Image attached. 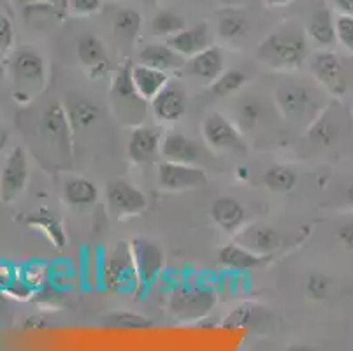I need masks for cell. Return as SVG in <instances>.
I'll use <instances>...</instances> for the list:
<instances>
[{
    "label": "cell",
    "mask_w": 353,
    "mask_h": 351,
    "mask_svg": "<svg viewBox=\"0 0 353 351\" xmlns=\"http://www.w3.org/2000/svg\"><path fill=\"white\" fill-rule=\"evenodd\" d=\"M306 34L320 48L334 46V43H338V39H336V18L332 16V12L325 8L316 9L311 14Z\"/></svg>",
    "instance_id": "cell-26"
},
{
    "label": "cell",
    "mask_w": 353,
    "mask_h": 351,
    "mask_svg": "<svg viewBox=\"0 0 353 351\" xmlns=\"http://www.w3.org/2000/svg\"><path fill=\"white\" fill-rule=\"evenodd\" d=\"M102 285L111 292H134L139 285L130 243H118L102 260Z\"/></svg>",
    "instance_id": "cell-7"
},
{
    "label": "cell",
    "mask_w": 353,
    "mask_h": 351,
    "mask_svg": "<svg viewBox=\"0 0 353 351\" xmlns=\"http://www.w3.org/2000/svg\"><path fill=\"white\" fill-rule=\"evenodd\" d=\"M78 60L92 79L104 76L109 69V58L104 43L94 34H83L76 44Z\"/></svg>",
    "instance_id": "cell-18"
},
{
    "label": "cell",
    "mask_w": 353,
    "mask_h": 351,
    "mask_svg": "<svg viewBox=\"0 0 353 351\" xmlns=\"http://www.w3.org/2000/svg\"><path fill=\"white\" fill-rule=\"evenodd\" d=\"M162 132L155 127L137 125L128 137L127 157L136 166L152 163L160 157V144H162Z\"/></svg>",
    "instance_id": "cell-15"
},
{
    "label": "cell",
    "mask_w": 353,
    "mask_h": 351,
    "mask_svg": "<svg viewBox=\"0 0 353 351\" xmlns=\"http://www.w3.org/2000/svg\"><path fill=\"white\" fill-rule=\"evenodd\" d=\"M99 199V188L86 178H70L63 185V201L72 208H88Z\"/></svg>",
    "instance_id": "cell-28"
},
{
    "label": "cell",
    "mask_w": 353,
    "mask_h": 351,
    "mask_svg": "<svg viewBox=\"0 0 353 351\" xmlns=\"http://www.w3.org/2000/svg\"><path fill=\"white\" fill-rule=\"evenodd\" d=\"M72 132L67 109L60 102L48 106L37 125L39 148L44 151V157L50 163L59 169H69L72 163Z\"/></svg>",
    "instance_id": "cell-3"
},
{
    "label": "cell",
    "mask_w": 353,
    "mask_h": 351,
    "mask_svg": "<svg viewBox=\"0 0 353 351\" xmlns=\"http://www.w3.org/2000/svg\"><path fill=\"white\" fill-rule=\"evenodd\" d=\"M8 294H6L4 290H0V321H2V318L8 317V309H9V304H8Z\"/></svg>",
    "instance_id": "cell-47"
},
{
    "label": "cell",
    "mask_w": 353,
    "mask_h": 351,
    "mask_svg": "<svg viewBox=\"0 0 353 351\" xmlns=\"http://www.w3.org/2000/svg\"><path fill=\"white\" fill-rule=\"evenodd\" d=\"M299 176L287 166H272L264 172V185L274 193H288L295 188Z\"/></svg>",
    "instance_id": "cell-33"
},
{
    "label": "cell",
    "mask_w": 353,
    "mask_h": 351,
    "mask_svg": "<svg viewBox=\"0 0 353 351\" xmlns=\"http://www.w3.org/2000/svg\"><path fill=\"white\" fill-rule=\"evenodd\" d=\"M250 21L241 14H227L221 16L218 21V35L225 41L239 39L248 32Z\"/></svg>",
    "instance_id": "cell-36"
},
{
    "label": "cell",
    "mask_w": 353,
    "mask_h": 351,
    "mask_svg": "<svg viewBox=\"0 0 353 351\" xmlns=\"http://www.w3.org/2000/svg\"><path fill=\"white\" fill-rule=\"evenodd\" d=\"M102 0H69V8L74 14L90 16L101 11Z\"/></svg>",
    "instance_id": "cell-43"
},
{
    "label": "cell",
    "mask_w": 353,
    "mask_h": 351,
    "mask_svg": "<svg viewBox=\"0 0 353 351\" xmlns=\"http://www.w3.org/2000/svg\"><path fill=\"white\" fill-rule=\"evenodd\" d=\"M134 265L141 286H152L165 269V253L162 246L146 237H134L130 241Z\"/></svg>",
    "instance_id": "cell-12"
},
{
    "label": "cell",
    "mask_w": 353,
    "mask_h": 351,
    "mask_svg": "<svg viewBox=\"0 0 353 351\" xmlns=\"http://www.w3.org/2000/svg\"><path fill=\"white\" fill-rule=\"evenodd\" d=\"M246 81H248V76H246L243 70H223V72L220 74V77L211 83V93H213L214 97L234 95V93H237L246 85Z\"/></svg>",
    "instance_id": "cell-34"
},
{
    "label": "cell",
    "mask_w": 353,
    "mask_h": 351,
    "mask_svg": "<svg viewBox=\"0 0 353 351\" xmlns=\"http://www.w3.org/2000/svg\"><path fill=\"white\" fill-rule=\"evenodd\" d=\"M346 201H348V204L353 208V181L350 183L348 190H346Z\"/></svg>",
    "instance_id": "cell-50"
},
{
    "label": "cell",
    "mask_w": 353,
    "mask_h": 351,
    "mask_svg": "<svg viewBox=\"0 0 353 351\" xmlns=\"http://www.w3.org/2000/svg\"><path fill=\"white\" fill-rule=\"evenodd\" d=\"M274 102L276 108L280 109L281 116L294 123L307 121L310 125L323 109L314 108V106H319V101H316L314 93L304 85L280 86L274 93Z\"/></svg>",
    "instance_id": "cell-8"
},
{
    "label": "cell",
    "mask_w": 353,
    "mask_h": 351,
    "mask_svg": "<svg viewBox=\"0 0 353 351\" xmlns=\"http://www.w3.org/2000/svg\"><path fill=\"white\" fill-rule=\"evenodd\" d=\"M336 39L353 58V16L339 14L336 18Z\"/></svg>",
    "instance_id": "cell-40"
},
{
    "label": "cell",
    "mask_w": 353,
    "mask_h": 351,
    "mask_svg": "<svg viewBox=\"0 0 353 351\" xmlns=\"http://www.w3.org/2000/svg\"><path fill=\"white\" fill-rule=\"evenodd\" d=\"M4 76H6V66L2 63V60H0V83H2Z\"/></svg>",
    "instance_id": "cell-51"
},
{
    "label": "cell",
    "mask_w": 353,
    "mask_h": 351,
    "mask_svg": "<svg viewBox=\"0 0 353 351\" xmlns=\"http://www.w3.org/2000/svg\"><path fill=\"white\" fill-rule=\"evenodd\" d=\"M260 106L253 101H246L239 106V109L236 111V121L239 130H252L260 120Z\"/></svg>",
    "instance_id": "cell-37"
},
{
    "label": "cell",
    "mask_w": 353,
    "mask_h": 351,
    "mask_svg": "<svg viewBox=\"0 0 353 351\" xmlns=\"http://www.w3.org/2000/svg\"><path fill=\"white\" fill-rule=\"evenodd\" d=\"M111 108L123 125L137 127L148 112V101L139 95L132 81V66H121L111 85Z\"/></svg>",
    "instance_id": "cell-4"
},
{
    "label": "cell",
    "mask_w": 353,
    "mask_h": 351,
    "mask_svg": "<svg viewBox=\"0 0 353 351\" xmlns=\"http://www.w3.org/2000/svg\"><path fill=\"white\" fill-rule=\"evenodd\" d=\"M346 127H348V118L343 116L341 108H338V104H330L329 108H323L322 112L311 121L307 137L316 146L332 148L341 143Z\"/></svg>",
    "instance_id": "cell-14"
},
{
    "label": "cell",
    "mask_w": 353,
    "mask_h": 351,
    "mask_svg": "<svg viewBox=\"0 0 353 351\" xmlns=\"http://www.w3.org/2000/svg\"><path fill=\"white\" fill-rule=\"evenodd\" d=\"M167 44L181 54L183 58H192L194 54L201 53L202 50L210 48V30L206 23H199L194 27H185L178 34L167 39Z\"/></svg>",
    "instance_id": "cell-22"
},
{
    "label": "cell",
    "mask_w": 353,
    "mask_h": 351,
    "mask_svg": "<svg viewBox=\"0 0 353 351\" xmlns=\"http://www.w3.org/2000/svg\"><path fill=\"white\" fill-rule=\"evenodd\" d=\"M216 294L206 286L179 285L169 295V313L183 323L204 320L216 308Z\"/></svg>",
    "instance_id": "cell-5"
},
{
    "label": "cell",
    "mask_w": 353,
    "mask_h": 351,
    "mask_svg": "<svg viewBox=\"0 0 353 351\" xmlns=\"http://www.w3.org/2000/svg\"><path fill=\"white\" fill-rule=\"evenodd\" d=\"M185 28V18L172 11H162L153 16L152 30L162 37H171Z\"/></svg>",
    "instance_id": "cell-35"
},
{
    "label": "cell",
    "mask_w": 353,
    "mask_h": 351,
    "mask_svg": "<svg viewBox=\"0 0 353 351\" xmlns=\"http://www.w3.org/2000/svg\"><path fill=\"white\" fill-rule=\"evenodd\" d=\"M185 69L190 76L202 83H211L220 77V74L225 70V58H223V51L218 46H210L206 50H202L201 53L194 54L188 58V62L185 63Z\"/></svg>",
    "instance_id": "cell-19"
},
{
    "label": "cell",
    "mask_w": 353,
    "mask_h": 351,
    "mask_svg": "<svg viewBox=\"0 0 353 351\" xmlns=\"http://www.w3.org/2000/svg\"><path fill=\"white\" fill-rule=\"evenodd\" d=\"M28 157L21 146L14 148L8 154L4 166L0 169V201L2 204H11L20 197L28 185Z\"/></svg>",
    "instance_id": "cell-11"
},
{
    "label": "cell",
    "mask_w": 353,
    "mask_h": 351,
    "mask_svg": "<svg viewBox=\"0 0 353 351\" xmlns=\"http://www.w3.org/2000/svg\"><path fill=\"white\" fill-rule=\"evenodd\" d=\"M307 58V34L297 25H285L259 44L256 60L271 70H297Z\"/></svg>",
    "instance_id": "cell-2"
},
{
    "label": "cell",
    "mask_w": 353,
    "mask_h": 351,
    "mask_svg": "<svg viewBox=\"0 0 353 351\" xmlns=\"http://www.w3.org/2000/svg\"><path fill=\"white\" fill-rule=\"evenodd\" d=\"M16 278V272L9 263L0 262V290H6Z\"/></svg>",
    "instance_id": "cell-45"
},
{
    "label": "cell",
    "mask_w": 353,
    "mask_h": 351,
    "mask_svg": "<svg viewBox=\"0 0 353 351\" xmlns=\"http://www.w3.org/2000/svg\"><path fill=\"white\" fill-rule=\"evenodd\" d=\"M20 278L30 286L32 290H43L48 279V267L41 262H32L25 265Z\"/></svg>",
    "instance_id": "cell-38"
},
{
    "label": "cell",
    "mask_w": 353,
    "mask_h": 351,
    "mask_svg": "<svg viewBox=\"0 0 353 351\" xmlns=\"http://www.w3.org/2000/svg\"><path fill=\"white\" fill-rule=\"evenodd\" d=\"M25 19L28 25L34 27H44L48 23H57L62 19V11L57 8V2H39V0H30L25 6Z\"/></svg>",
    "instance_id": "cell-31"
},
{
    "label": "cell",
    "mask_w": 353,
    "mask_h": 351,
    "mask_svg": "<svg viewBox=\"0 0 353 351\" xmlns=\"http://www.w3.org/2000/svg\"><path fill=\"white\" fill-rule=\"evenodd\" d=\"M14 44V28H12L11 19L0 11V60L9 57Z\"/></svg>",
    "instance_id": "cell-42"
},
{
    "label": "cell",
    "mask_w": 353,
    "mask_h": 351,
    "mask_svg": "<svg viewBox=\"0 0 353 351\" xmlns=\"http://www.w3.org/2000/svg\"><path fill=\"white\" fill-rule=\"evenodd\" d=\"M334 4L341 14L353 16V0H334Z\"/></svg>",
    "instance_id": "cell-46"
},
{
    "label": "cell",
    "mask_w": 353,
    "mask_h": 351,
    "mask_svg": "<svg viewBox=\"0 0 353 351\" xmlns=\"http://www.w3.org/2000/svg\"><path fill=\"white\" fill-rule=\"evenodd\" d=\"M101 323L105 327L127 328V330H144L155 327V321L150 317L134 313V311H111L101 318Z\"/></svg>",
    "instance_id": "cell-29"
},
{
    "label": "cell",
    "mask_w": 353,
    "mask_h": 351,
    "mask_svg": "<svg viewBox=\"0 0 353 351\" xmlns=\"http://www.w3.org/2000/svg\"><path fill=\"white\" fill-rule=\"evenodd\" d=\"M202 137L208 146L229 153L245 154L248 151L243 134L234 121H230L221 112H211L202 121Z\"/></svg>",
    "instance_id": "cell-10"
},
{
    "label": "cell",
    "mask_w": 353,
    "mask_h": 351,
    "mask_svg": "<svg viewBox=\"0 0 353 351\" xmlns=\"http://www.w3.org/2000/svg\"><path fill=\"white\" fill-rule=\"evenodd\" d=\"M160 157L163 160H169V162L197 166L199 160H201V148L187 135L178 134V132H169L162 137Z\"/></svg>",
    "instance_id": "cell-21"
},
{
    "label": "cell",
    "mask_w": 353,
    "mask_h": 351,
    "mask_svg": "<svg viewBox=\"0 0 353 351\" xmlns=\"http://www.w3.org/2000/svg\"><path fill=\"white\" fill-rule=\"evenodd\" d=\"M210 217L214 221L218 228L236 236L237 232L243 228L246 218V211L239 201L232 197H218L216 201L211 204Z\"/></svg>",
    "instance_id": "cell-20"
},
{
    "label": "cell",
    "mask_w": 353,
    "mask_h": 351,
    "mask_svg": "<svg viewBox=\"0 0 353 351\" xmlns=\"http://www.w3.org/2000/svg\"><path fill=\"white\" fill-rule=\"evenodd\" d=\"M269 260V257L259 255L239 243H229L218 250V262L230 270H252L259 269Z\"/></svg>",
    "instance_id": "cell-23"
},
{
    "label": "cell",
    "mask_w": 353,
    "mask_h": 351,
    "mask_svg": "<svg viewBox=\"0 0 353 351\" xmlns=\"http://www.w3.org/2000/svg\"><path fill=\"white\" fill-rule=\"evenodd\" d=\"M139 62L169 74L183 69L185 63H187V58H183L181 54L176 53L169 44H148L141 50Z\"/></svg>",
    "instance_id": "cell-24"
},
{
    "label": "cell",
    "mask_w": 353,
    "mask_h": 351,
    "mask_svg": "<svg viewBox=\"0 0 353 351\" xmlns=\"http://www.w3.org/2000/svg\"><path fill=\"white\" fill-rule=\"evenodd\" d=\"M143 2L148 6H155V4H159L160 0H143Z\"/></svg>",
    "instance_id": "cell-52"
},
{
    "label": "cell",
    "mask_w": 353,
    "mask_h": 351,
    "mask_svg": "<svg viewBox=\"0 0 353 351\" xmlns=\"http://www.w3.org/2000/svg\"><path fill=\"white\" fill-rule=\"evenodd\" d=\"M234 241L243 244L248 250L255 251L259 255L271 257L274 251L280 250L285 243V236L280 230L265 225H252V227L241 228L234 236Z\"/></svg>",
    "instance_id": "cell-16"
},
{
    "label": "cell",
    "mask_w": 353,
    "mask_h": 351,
    "mask_svg": "<svg viewBox=\"0 0 353 351\" xmlns=\"http://www.w3.org/2000/svg\"><path fill=\"white\" fill-rule=\"evenodd\" d=\"M39 2H57V0H39Z\"/></svg>",
    "instance_id": "cell-53"
},
{
    "label": "cell",
    "mask_w": 353,
    "mask_h": 351,
    "mask_svg": "<svg viewBox=\"0 0 353 351\" xmlns=\"http://www.w3.org/2000/svg\"><path fill=\"white\" fill-rule=\"evenodd\" d=\"M159 186L163 192H188L208 183L204 169L194 163L162 162L159 166Z\"/></svg>",
    "instance_id": "cell-13"
},
{
    "label": "cell",
    "mask_w": 353,
    "mask_h": 351,
    "mask_svg": "<svg viewBox=\"0 0 353 351\" xmlns=\"http://www.w3.org/2000/svg\"><path fill=\"white\" fill-rule=\"evenodd\" d=\"M105 208L114 220H127L146 211L148 199L132 183L111 179L105 185Z\"/></svg>",
    "instance_id": "cell-9"
},
{
    "label": "cell",
    "mask_w": 353,
    "mask_h": 351,
    "mask_svg": "<svg viewBox=\"0 0 353 351\" xmlns=\"http://www.w3.org/2000/svg\"><path fill=\"white\" fill-rule=\"evenodd\" d=\"M310 72L314 77V81L327 93L338 99L346 95L353 81L350 62H346L341 54L332 50H322L314 53L311 58Z\"/></svg>",
    "instance_id": "cell-6"
},
{
    "label": "cell",
    "mask_w": 353,
    "mask_h": 351,
    "mask_svg": "<svg viewBox=\"0 0 353 351\" xmlns=\"http://www.w3.org/2000/svg\"><path fill=\"white\" fill-rule=\"evenodd\" d=\"M132 81L139 95L148 102H152L159 95V92H162L163 86L169 83V76L163 70L137 63V66H132Z\"/></svg>",
    "instance_id": "cell-25"
},
{
    "label": "cell",
    "mask_w": 353,
    "mask_h": 351,
    "mask_svg": "<svg viewBox=\"0 0 353 351\" xmlns=\"http://www.w3.org/2000/svg\"><path fill=\"white\" fill-rule=\"evenodd\" d=\"M187 93L176 83H167L152 101L153 114L163 123H174L187 114Z\"/></svg>",
    "instance_id": "cell-17"
},
{
    "label": "cell",
    "mask_w": 353,
    "mask_h": 351,
    "mask_svg": "<svg viewBox=\"0 0 353 351\" xmlns=\"http://www.w3.org/2000/svg\"><path fill=\"white\" fill-rule=\"evenodd\" d=\"M264 2L269 8H281V6H287L290 0H264Z\"/></svg>",
    "instance_id": "cell-48"
},
{
    "label": "cell",
    "mask_w": 353,
    "mask_h": 351,
    "mask_svg": "<svg viewBox=\"0 0 353 351\" xmlns=\"http://www.w3.org/2000/svg\"><path fill=\"white\" fill-rule=\"evenodd\" d=\"M67 109L74 130H86L101 120V109L90 101H74Z\"/></svg>",
    "instance_id": "cell-32"
},
{
    "label": "cell",
    "mask_w": 353,
    "mask_h": 351,
    "mask_svg": "<svg viewBox=\"0 0 353 351\" xmlns=\"http://www.w3.org/2000/svg\"><path fill=\"white\" fill-rule=\"evenodd\" d=\"M253 314H255V309L250 304L237 305L236 309H232V313L225 318L223 325L230 328H246L253 323Z\"/></svg>",
    "instance_id": "cell-41"
},
{
    "label": "cell",
    "mask_w": 353,
    "mask_h": 351,
    "mask_svg": "<svg viewBox=\"0 0 353 351\" xmlns=\"http://www.w3.org/2000/svg\"><path fill=\"white\" fill-rule=\"evenodd\" d=\"M27 225L37 228L57 250H63L67 246L65 228H63L60 218H57L51 212L41 211L35 212V214H30L27 220Z\"/></svg>",
    "instance_id": "cell-27"
},
{
    "label": "cell",
    "mask_w": 353,
    "mask_h": 351,
    "mask_svg": "<svg viewBox=\"0 0 353 351\" xmlns=\"http://www.w3.org/2000/svg\"><path fill=\"white\" fill-rule=\"evenodd\" d=\"M6 72L9 76L12 99L27 106L43 95L48 83V66L43 54L32 46H21L11 51Z\"/></svg>",
    "instance_id": "cell-1"
},
{
    "label": "cell",
    "mask_w": 353,
    "mask_h": 351,
    "mask_svg": "<svg viewBox=\"0 0 353 351\" xmlns=\"http://www.w3.org/2000/svg\"><path fill=\"white\" fill-rule=\"evenodd\" d=\"M6 143H8V132L4 130V128L0 127V150L6 146Z\"/></svg>",
    "instance_id": "cell-49"
},
{
    "label": "cell",
    "mask_w": 353,
    "mask_h": 351,
    "mask_svg": "<svg viewBox=\"0 0 353 351\" xmlns=\"http://www.w3.org/2000/svg\"><path fill=\"white\" fill-rule=\"evenodd\" d=\"M330 278L322 272H313L307 276L306 281V295L311 301H323L329 295Z\"/></svg>",
    "instance_id": "cell-39"
},
{
    "label": "cell",
    "mask_w": 353,
    "mask_h": 351,
    "mask_svg": "<svg viewBox=\"0 0 353 351\" xmlns=\"http://www.w3.org/2000/svg\"><path fill=\"white\" fill-rule=\"evenodd\" d=\"M338 239L346 250L353 251V220H345L338 227Z\"/></svg>",
    "instance_id": "cell-44"
},
{
    "label": "cell",
    "mask_w": 353,
    "mask_h": 351,
    "mask_svg": "<svg viewBox=\"0 0 353 351\" xmlns=\"http://www.w3.org/2000/svg\"><path fill=\"white\" fill-rule=\"evenodd\" d=\"M143 27V16L136 9H120L113 18V30L123 43H134Z\"/></svg>",
    "instance_id": "cell-30"
}]
</instances>
